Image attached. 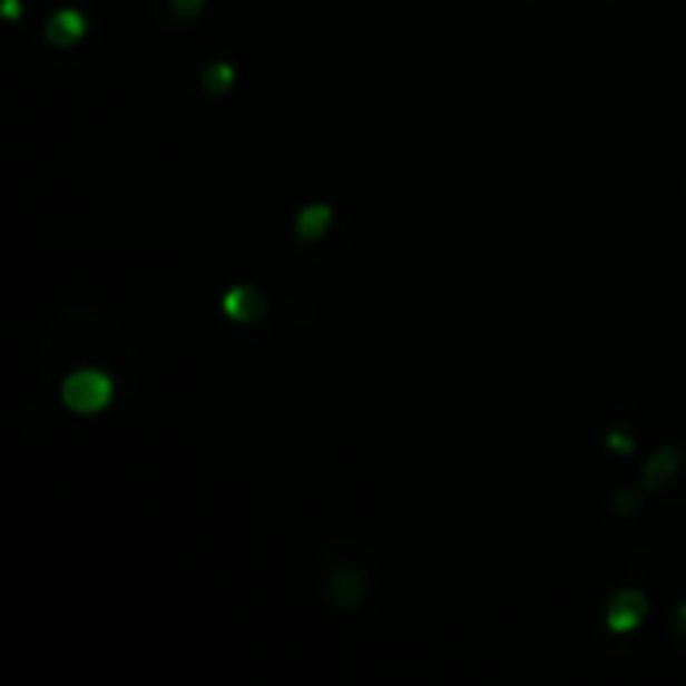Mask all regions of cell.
I'll list each match as a JSON object with an SVG mask.
<instances>
[{
	"instance_id": "obj_1",
	"label": "cell",
	"mask_w": 686,
	"mask_h": 686,
	"mask_svg": "<svg viewBox=\"0 0 686 686\" xmlns=\"http://www.w3.org/2000/svg\"><path fill=\"white\" fill-rule=\"evenodd\" d=\"M111 392H115L111 379H108L105 372H95V369L75 372V375L65 382V402H68V409H75V412H81V415L101 412V409L111 402Z\"/></svg>"
},
{
	"instance_id": "obj_2",
	"label": "cell",
	"mask_w": 686,
	"mask_h": 686,
	"mask_svg": "<svg viewBox=\"0 0 686 686\" xmlns=\"http://www.w3.org/2000/svg\"><path fill=\"white\" fill-rule=\"evenodd\" d=\"M643 616H646V596L636 592V589H626V592H619V596L612 599L606 623H609V629H616V633H629V629L639 626Z\"/></svg>"
},
{
	"instance_id": "obj_3",
	"label": "cell",
	"mask_w": 686,
	"mask_h": 686,
	"mask_svg": "<svg viewBox=\"0 0 686 686\" xmlns=\"http://www.w3.org/2000/svg\"><path fill=\"white\" fill-rule=\"evenodd\" d=\"M222 308H225L228 318H235V322H255V318H262L265 302H262L258 288H252V285H238V288H232V292L225 295Z\"/></svg>"
},
{
	"instance_id": "obj_4",
	"label": "cell",
	"mask_w": 686,
	"mask_h": 686,
	"mask_svg": "<svg viewBox=\"0 0 686 686\" xmlns=\"http://www.w3.org/2000/svg\"><path fill=\"white\" fill-rule=\"evenodd\" d=\"M85 31H88V24H85V18H81L78 11H61V14H55L51 24H48V38H51V45H58V48L78 45V41L85 38Z\"/></svg>"
},
{
	"instance_id": "obj_5",
	"label": "cell",
	"mask_w": 686,
	"mask_h": 686,
	"mask_svg": "<svg viewBox=\"0 0 686 686\" xmlns=\"http://www.w3.org/2000/svg\"><path fill=\"white\" fill-rule=\"evenodd\" d=\"M676 465H679V452H676L673 445H663L659 452L649 455L646 472H643V486H646V489H656L659 482H666V479L676 472Z\"/></svg>"
},
{
	"instance_id": "obj_6",
	"label": "cell",
	"mask_w": 686,
	"mask_h": 686,
	"mask_svg": "<svg viewBox=\"0 0 686 686\" xmlns=\"http://www.w3.org/2000/svg\"><path fill=\"white\" fill-rule=\"evenodd\" d=\"M332 222V208L329 205H308L302 215H298V235L302 238H318Z\"/></svg>"
},
{
	"instance_id": "obj_7",
	"label": "cell",
	"mask_w": 686,
	"mask_h": 686,
	"mask_svg": "<svg viewBox=\"0 0 686 686\" xmlns=\"http://www.w3.org/2000/svg\"><path fill=\"white\" fill-rule=\"evenodd\" d=\"M232 81H235V71H232L228 65H215V68L205 75V88H208L212 95H225V91L232 88Z\"/></svg>"
},
{
	"instance_id": "obj_8",
	"label": "cell",
	"mask_w": 686,
	"mask_h": 686,
	"mask_svg": "<svg viewBox=\"0 0 686 686\" xmlns=\"http://www.w3.org/2000/svg\"><path fill=\"white\" fill-rule=\"evenodd\" d=\"M202 4H205V0H175V8H178V14H185V18L198 14V11H202Z\"/></svg>"
},
{
	"instance_id": "obj_9",
	"label": "cell",
	"mask_w": 686,
	"mask_h": 686,
	"mask_svg": "<svg viewBox=\"0 0 686 686\" xmlns=\"http://www.w3.org/2000/svg\"><path fill=\"white\" fill-rule=\"evenodd\" d=\"M609 449H619V452H629V449H633V442H629L626 435H609Z\"/></svg>"
},
{
	"instance_id": "obj_10",
	"label": "cell",
	"mask_w": 686,
	"mask_h": 686,
	"mask_svg": "<svg viewBox=\"0 0 686 686\" xmlns=\"http://www.w3.org/2000/svg\"><path fill=\"white\" fill-rule=\"evenodd\" d=\"M18 14H21L18 0H4V18H8V21H18Z\"/></svg>"
},
{
	"instance_id": "obj_11",
	"label": "cell",
	"mask_w": 686,
	"mask_h": 686,
	"mask_svg": "<svg viewBox=\"0 0 686 686\" xmlns=\"http://www.w3.org/2000/svg\"><path fill=\"white\" fill-rule=\"evenodd\" d=\"M676 626H679V633H686V602L679 606V616H676Z\"/></svg>"
}]
</instances>
